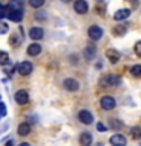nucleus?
Here are the masks:
<instances>
[{"label": "nucleus", "mask_w": 141, "mask_h": 146, "mask_svg": "<svg viewBox=\"0 0 141 146\" xmlns=\"http://www.w3.org/2000/svg\"><path fill=\"white\" fill-rule=\"evenodd\" d=\"M100 84L103 87H114L120 84V78L114 76V75H105L102 79H100Z\"/></svg>", "instance_id": "f257e3e1"}, {"label": "nucleus", "mask_w": 141, "mask_h": 146, "mask_svg": "<svg viewBox=\"0 0 141 146\" xmlns=\"http://www.w3.org/2000/svg\"><path fill=\"white\" fill-rule=\"evenodd\" d=\"M77 119H79V122H82L84 125H91V123L94 122L93 114H91L88 110H80L79 114H77Z\"/></svg>", "instance_id": "f03ea898"}, {"label": "nucleus", "mask_w": 141, "mask_h": 146, "mask_svg": "<svg viewBox=\"0 0 141 146\" xmlns=\"http://www.w3.org/2000/svg\"><path fill=\"white\" fill-rule=\"evenodd\" d=\"M88 36L93 41H97L100 40L103 36V31H102V27H99V26H90L88 27Z\"/></svg>", "instance_id": "7ed1b4c3"}, {"label": "nucleus", "mask_w": 141, "mask_h": 146, "mask_svg": "<svg viewBox=\"0 0 141 146\" xmlns=\"http://www.w3.org/2000/svg\"><path fill=\"white\" fill-rule=\"evenodd\" d=\"M100 107L103 110H106V111H109V110H112L115 107V99H114L112 96H103V98L100 99Z\"/></svg>", "instance_id": "20e7f679"}, {"label": "nucleus", "mask_w": 141, "mask_h": 146, "mask_svg": "<svg viewBox=\"0 0 141 146\" xmlns=\"http://www.w3.org/2000/svg\"><path fill=\"white\" fill-rule=\"evenodd\" d=\"M17 72L20 73L21 76H27L32 73V64L29 61H21L20 64L17 66Z\"/></svg>", "instance_id": "39448f33"}, {"label": "nucleus", "mask_w": 141, "mask_h": 146, "mask_svg": "<svg viewBox=\"0 0 141 146\" xmlns=\"http://www.w3.org/2000/svg\"><path fill=\"white\" fill-rule=\"evenodd\" d=\"M8 18L11 21H17L20 23L23 20V17H24V12H23V9H12V11H8Z\"/></svg>", "instance_id": "423d86ee"}, {"label": "nucleus", "mask_w": 141, "mask_h": 146, "mask_svg": "<svg viewBox=\"0 0 141 146\" xmlns=\"http://www.w3.org/2000/svg\"><path fill=\"white\" fill-rule=\"evenodd\" d=\"M15 102L18 105H26L29 102V94H27L26 90H18L15 93Z\"/></svg>", "instance_id": "0eeeda50"}, {"label": "nucleus", "mask_w": 141, "mask_h": 146, "mask_svg": "<svg viewBox=\"0 0 141 146\" xmlns=\"http://www.w3.org/2000/svg\"><path fill=\"white\" fill-rule=\"evenodd\" d=\"M106 58H108L109 62L115 64V62L120 61V52H118L117 49H108L106 50Z\"/></svg>", "instance_id": "6e6552de"}, {"label": "nucleus", "mask_w": 141, "mask_h": 146, "mask_svg": "<svg viewBox=\"0 0 141 146\" xmlns=\"http://www.w3.org/2000/svg\"><path fill=\"white\" fill-rule=\"evenodd\" d=\"M74 11L77 14H86L88 12V3L85 0H76L74 2Z\"/></svg>", "instance_id": "1a4fd4ad"}, {"label": "nucleus", "mask_w": 141, "mask_h": 146, "mask_svg": "<svg viewBox=\"0 0 141 146\" xmlns=\"http://www.w3.org/2000/svg\"><path fill=\"white\" fill-rule=\"evenodd\" d=\"M109 143L112 146H126V139L121 134H114L111 139H109Z\"/></svg>", "instance_id": "9d476101"}, {"label": "nucleus", "mask_w": 141, "mask_h": 146, "mask_svg": "<svg viewBox=\"0 0 141 146\" xmlns=\"http://www.w3.org/2000/svg\"><path fill=\"white\" fill-rule=\"evenodd\" d=\"M29 36L32 40H41V38H44V31L41 29V27H30V31H29Z\"/></svg>", "instance_id": "9b49d317"}, {"label": "nucleus", "mask_w": 141, "mask_h": 146, "mask_svg": "<svg viewBox=\"0 0 141 146\" xmlns=\"http://www.w3.org/2000/svg\"><path fill=\"white\" fill-rule=\"evenodd\" d=\"M64 87H65V90H68V91H76V90H79V82L76 79L68 78V79L64 81Z\"/></svg>", "instance_id": "f8f14e48"}, {"label": "nucleus", "mask_w": 141, "mask_h": 146, "mask_svg": "<svg viewBox=\"0 0 141 146\" xmlns=\"http://www.w3.org/2000/svg\"><path fill=\"white\" fill-rule=\"evenodd\" d=\"M129 15H130V9H118V11L114 14V20L121 21V20H126Z\"/></svg>", "instance_id": "ddd939ff"}, {"label": "nucleus", "mask_w": 141, "mask_h": 146, "mask_svg": "<svg viewBox=\"0 0 141 146\" xmlns=\"http://www.w3.org/2000/svg\"><path fill=\"white\" fill-rule=\"evenodd\" d=\"M79 141H80V146H91V143H93V135L90 132H82L79 137Z\"/></svg>", "instance_id": "4468645a"}, {"label": "nucleus", "mask_w": 141, "mask_h": 146, "mask_svg": "<svg viewBox=\"0 0 141 146\" xmlns=\"http://www.w3.org/2000/svg\"><path fill=\"white\" fill-rule=\"evenodd\" d=\"M41 46L38 43H34V44H30L29 47H27V55H30V56H36V55H40L41 53Z\"/></svg>", "instance_id": "2eb2a0df"}, {"label": "nucleus", "mask_w": 141, "mask_h": 146, "mask_svg": "<svg viewBox=\"0 0 141 146\" xmlns=\"http://www.w3.org/2000/svg\"><path fill=\"white\" fill-rule=\"evenodd\" d=\"M17 132H18V135H27L30 132V126H29V123H20V125H18V128H17Z\"/></svg>", "instance_id": "dca6fc26"}, {"label": "nucleus", "mask_w": 141, "mask_h": 146, "mask_svg": "<svg viewBox=\"0 0 141 146\" xmlns=\"http://www.w3.org/2000/svg\"><path fill=\"white\" fill-rule=\"evenodd\" d=\"M126 31H127V26L126 25H117L112 29V34L115 35V36H123V35L126 34Z\"/></svg>", "instance_id": "f3484780"}, {"label": "nucleus", "mask_w": 141, "mask_h": 146, "mask_svg": "<svg viewBox=\"0 0 141 146\" xmlns=\"http://www.w3.org/2000/svg\"><path fill=\"white\" fill-rule=\"evenodd\" d=\"M8 11H12V9H23V0H11L9 5L6 6Z\"/></svg>", "instance_id": "a211bd4d"}, {"label": "nucleus", "mask_w": 141, "mask_h": 146, "mask_svg": "<svg viewBox=\"0 0 141 146\" xmlns=\"http://www.w3.org/2000/svg\"><path fill=\"white\" fill-rule=\"evenodd\" d=\"M9 44L12 46V47H18V46L21 44V36H18L17 34H14L9 36Z\"/></svg>", "instance_id": "6ab92c4d"}, {"label": "nucleus", "mask_w": 141, "mask_h": 146, "mask_svg": "<svg viewBox=\"0 0 141 146\" xmlns=\"http://www.w3.org/2000/svg\"><path fill=\"white\" fill-rule=\"evenodd\" d=\"M84 55L86 59H93L94 55H96V47H91V46H86L85 50H84Z\"/></svg>", "instance_id": "aec40b11"}, {"label": "nucleus", "mask_w": 141, "mask_h": 146, "mask_svg": "<svg viewBox=\"0 0 141 146\" xmlns=\"http://www.w3.org/2000/svg\"><path fill=\"white\" fill-rule=\"evenodd\" d=\"M9 62V55L8 52H3V50H0V64L2 66H5V64Z\"/></svg>", "instance_id": "412c9836"}, {"label": "nucleus", "mask_w": 141, "mask_h": 146, "mask_svg": "<svg viewBox=\"0 0 141 146\" xmlns=\"http://www.w3.org/2000/svg\"><path fill=\"white\" fill-rule=\"evenodd\" d=\"M130 132H132V137H134L135 140H138L140 137H141V129H140L138 126H134V128L130 129Z\"/></svg>", "instance_id": "4be33fe9"}, {"label": "nucleus", "mask_w": 141, "mask_h": 146, "mask_svg": "<svg viewBox=\"0 0 141 146\" xmlns=\"http://www.w3.org/2000/svg\"><path fill=\"white\" fill-rule=\"evenodd\" d=\"M45 0H29V3H30V6L32 8H41L44 5Z\"/></svg>", "instance_id": "5701e85b"}, {"label": "nucleus", "mask_w": 141, "mask_h": 146, "mask_svg": "<svg viewBox=\"0 0 141 146\" xmlns=\"http://www.w3.org/2000/svg\"><path fill=\"white\" fill-rule=\"evenodd\" d=\"M130 73L134 76H136V78L141 76V66H134V67L130 68Z\"/></svg>", "instance_id": "b1692460"}, {"label": "nucleus", "mask_w": 141, "mask_h": 146, "mask_svg": "<svg viewBox=\"0 0 141 146\" xmlns=\"http://www.w3.org/2000/svg\"><path fill=\"white\" fill-rule=\"evenodd\" d=\"M8 29H9V25H8V23H5V21L0 20V34H6Z\"/></svg>", "instance_id": "393cba45"}, {"label": "nucleus", "mask_w": 141, "mask_h": 146, "mask_svg": "<svg viewBox=\"0 0 141 146\" xmlns=\"http://www.w3.org/2000/svg\"><path fill=\"white\" fill-rule=\"evenodd\" d=\"M2 116H6V107H5V104L0 102V117Z\"/></svg>", "instance_id": "a878e982"}, {"label": "nucleus", "mask_w": 141, "mask_h": 146, "mask_svg": "<svg viewBox=\"0 0 141 146\" xmlns=\"http://www.w3.org/2000/svg\"><path fill=\"white\" fill-rule=\"evenodd\" d=\"M35 17L38 18V20H44V18L47 17V15H45V12H43V11H40V12H36V15H35Z\"/></svg>", "instance_id": "bb28decb"}, {"label": "nucleus", "mask_w": 141, "mask_h": 146, "mask_svg": "<svg viewBox=\"0 0 141 146\" xmlns=\"http://www.w3.org/2000/svg\"><path fill=\"white\" fill-rule=\"evenodd\" d=\"M140 47H141V43H140V41H138V43L135 44V53L138 55V56H140V55H141V50H140Z\"/></svg>", "instance_id": "cd10ccee"}, {"label": "nucleus", "mask_w": 141, "mask_h": 146, "mask_svg": "<svg viewBox=\"0 0 141 146\" xmlns=\"http://www.w3.org/2000/svg\"><path fill=\"white\" fill-rule=\"evenodd\" d=\"M97 131H106V126L103 123H97Z\"/></svg>", "instance_id": "c85d7f7f"}, {"label": "nucleus", "mask_w": 141, "mask_h": 146, "mask_svg": "<svg viewBox=\"0 0 141 146\" xmlns=\"http://www.w3.org/2000/svg\"><path fill=\"white\" fill-rule=\"evenodd\" d=\"M5 72H6V73H12L14 72V67L9 64V67H5Z\"/></svg>", "instance_id": "c756f323"}, {"label": "nucleus", "mask_w": 141, "mask_h": 146, "mask_svg": "<svg viewBox=\"0 0 141 146\" xmlns=\"http://www.w3.org/2000/svg\"><path fill=\"white\" fill-rule=\"evenodd\" d=\"M112 122H114V123H112V126H114V128H117V126H118V128H121V123H117V120H112Z\"/></svg>", "instance_id": "7c9ffc66"}, {"label": "nucleus", "mask_w": 141, "mask_h": 146, "mask_svg": "<svg viewBox=\"0 0 141 146\" xmlns=\"http://www.w3.org/2000/svg\"><path fill=\"white\" fill-rule=\"evenodd\" d=\"M5 15H6V12H5V11H2V9H0V20H2V18H3Z\"/></svg>", "instance_id": "2f4dec72"}, {"label": "nucleus", "mask_w": 141, "mask_h": 146, "mask_svg": "<svg viewBox=\"0 0 141 146\" xmlns=\"http://www.w3.org/2000/svg\"><path fill=\"white\" fill-rule=\"evenodd\" d=\"M5 146H14V143H12L11 140H9V141H6V145H5Z\"/></svg>", "instance_id": "473e14b6"}, {"label": "nucleus", "mask_w": 141, "mask_h": 146, "mask_svg": "<svg viewBox=\"0 0 141 146\" xmlns=\"http://www.w3.org/2000/svg\"><path fill=\"white\" fill-rule=\"evenodd\" d=\"M18 146H30V145H29V143H20Z\"/></svg>", "instance_id": "72a5a7b5"}, {"label": "nucleus", "mask_w": 141, "mask_h": 146, "mask_svg": "<svg viewBox=\"0 0 141 146\" xmlns=\"http://www.w3.org/2000/svg\"><path fill=\"white\" fill-rule=\"evenodd\" d=\"M62 2H64V3H68V2H70V0H62Z\"/></svg>", "instance_id": "f704fd0d"}, {"label": "nucleus", "mask_w": 141, "mask_h": 146, "mask_svg": "<svg viewBox=\"0 0 141 146\" xmlns=\"http://www.w3.org/2000/svg\"><path fill=\"white\" fill-rule=\"evenodd\" d=\"M96 146H103V145H102V143H97V145H96Z\"/></svg>", "instance_id": "c9c22d12"}, {"label": "nucleus", "mask_w": 141, "mask_h": 146, "mask_svg": "<svg viewBox=\"0 0 141 146\" xmlns=\"http://www.w3.org/2000/svg\"><path fill=\"white\" fill-rule=\"evenodd\" d=\"M97 2H105V0H97Z\"/></svg>", "instance_id": "e433bc0d"}]
</instances>
